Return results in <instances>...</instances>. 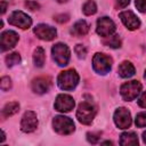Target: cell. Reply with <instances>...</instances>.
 I'll return each instance as SVG.
<instances>
[{"mask_svg": "<svg viewBox=\"0 0 146 146\" xmlns=\"http://www.w3.org/2000/svg\"><path fill=\"white\" fill-rule=\"evenodd\" d=\"M119 17L121 19V22L123 23V25L130 30V31H135L140 26V21L139 18L131 11V10H124L121 11L119 14Z\"/></svg>", "mask_w": 146, "mask_h": 146, "instance_id": "4fadbf2b", "label": "cell"}, {"mask_svg": "<svg viewBox=\"0 0 146 146\" xmlns=\"http://www.w3.org/2000/svg\"><path fill=\"white\" fill-rule=\"evenodd\" d=\"M143 140H144V143L146 144V131L143 132Z\"/></svg>", "mask_w": 146, "mask_h": 146, "instance_id": "836d02e7", "label": "cell"}, {"mask_svg": "<svg viewBox=\"0 0 146 146\" xmlns=\"http://www.w3.org/2000/svg\"><path fill=\"white\" fill-rule=\"evenodd\" d=\"M18 110H19V104H18L17 102L8 103V104L2 108V112H1L2 117H3V119L9 117V116H11V115L16 114V113L18 112Z\"/></svg>", "mask_w": 146, "mask_h": 146, "instance_id": "d6986e66", "label": "cell"}, {"mask_svg": "<svg viewBox=\"0 0 146 146\" xmlns=\"http://www.w3.org/2000/svg\"><path fill=\"white\" fill-rule=\"evenodd\" d=\"M52 128L59 135H71L75 130L74 122L64 115H57L52 120Z\"/></svg>", "mask_w": 146, "mask_h": 146, "instance_id": "5b68a950", "label": "cell"}, {"mask_svg": "<svg viewBox=\"0 0 146 146\" xmlns=\"http://www.w3.org/2000/svg\"><path fill=\"white\" fill-rule=\"evenodd\" d=\"M135 123L138 128H144L146 127V112H140L137 114Z\"/></svg>", "mask_w": 146, "mask_h": 146, "instance_id": "cb8c5ba5", "label": "cell"}, {"mask_svg": "<svg viewBox=\"0 0 146 146\" xmlns=\"http://www.w3.org/2000/svg\"><path fill=\"white\" fill-rule=\"evenodd\" d=\"M74 51L79 58H86L87 56V48L83 44H76L74 48Z\"/></svg>", "mask_w": 146, "mask_h": 146, "instance_id": "484cf974", "label": "cell"}, {"mask_svg": "<svg viewBox=\"0 0 146 146\" xmlns=\"http://www.w3.org/2000/svg\"><path fill=\"white\" fill-rule=\"evenodd\" d=\"M117 73L121 78H124V79H128V78H131L132 75H135V66L128 62V60H124L122 62L119 67H117Z\"/></svg>", "mask_w": 146, "mask_h": 146, "instance_id": "2e32d148", "label": "cell"}, {"mask_svg": "<svg viewBox=\"0 0 146 146\" xmlns=\"http://www.w3.org/2000/svg\"><path fill=\"white\" fill-rule=\"evenodd\" d=\"M96 107L91 102H82L76 110V119L82 124H90L96 115Z\"/></svg>", "mask_w": 146, "mask_h": 146, "instance_id": "7a4b0ae2", "label": "cell"}, {"mask_svg": "<svg viewBox=\"0 0 146 146\" xmlns=\"http://www.w3.org/2000/svg\"><path fill=\"white\" fill-rule=\"evenodd\" d=\"M121 43H122V41H121L120 36L116 35V34H113V35L107 36V38H104V40H103V44H105V46H107L110 48H120Z\"/></svg>", "mask_w": 146, "mask_h": 146, "instance_id": "44dd1931", "label": "cell"}, {"mask_svg": "<svg viewBox=\"0 0 146 146\" xmlns=\"http://www.w3.org/2000/svg\"><path fill=\"white\" fill-rule=\"evenodd\" d=\"M5 139H6V135H5V132L2 131V138H1V140H0V141H1V143H3V141H5Z\"/></svg>", "mask_w": 146, "mask_h": 146, "instance_id": "e575fe53", "label": "cell"}, {"mask_svg": "<svg viewBox=\"0 0 146 146\" xmlns=\"http://www.w3.org/2000/svg\"><path fill=\"white\" fill-rule=\"evenodd\" d=\"M138 105H139L140 107H143V108H146V91L143 92V95L139 97V99H138Z\"/></svg>", "mask_w": 146, "mask_h": 146, "instance_id": "4dcf8cb0", "label": "cell"}, {"mask_svg": "<svg viewBox=\"0 0 146 146\" xmlns=\"http://www.w3.org/2000/svg\"><path fill=\"white\" fill-rule=\"evenodd\" d=\"M55 21L58 22V23H65V22L68 21V15H66V14L57 15V16H55Z\"/></svg>", "mask_w": 146, "mask_h": 146, "instance_id": "f546056e", "label": "cell"}, {"mask_svg": "<svg viewBox=\"0 0 146 146\" xmlns=\"http://www.w3.org/2000/svg\"><path fill=\"white\" fill-rule=\"evenodd\" d=\"M99 137H100L99 133H95V132H88L87 133V139L91 144H97L99 140Z\"/></svg>", "mask_w": 146, "mask_h": 146, "instance_id": "4316f807", "label": "cell"}, {"mask_svg": "<svg viewBox=\"0 0 146 146\" xmlns=\"http://www.w3.org/2000/svg\"><path fill=\"white\" fill-rule=\"evenodd\" d=\"M8 23L14 26H17L22 30H26V29L31 27L32 19L27 14H25L21 10H15L10 14V16L8 18Z\"/></svg>", "mask_w": 146, "mask_h": 146, "instance_id": "52a82bcc", "label": "cell"}, {"mask_svg": "<svg viewBox=\"0 0 146 146\" xmlns=\"http://www.w3.org/2000/svg\"><path fill=\"white\" fill-rule=\"evenodd\" d=\"M33 32L39 39L44 40V41L54 40L56 38V35H57L56 29L50 26V25H47V24H38L33 29Z\"/></svg>", "mask_w": 146, "mask_h": 146, "instance_id": "7c38bea8", "label": "cell"}, {"mask_svg": "<svg viewBox=\"0 0 146 146\" xmlns=\"http://www.w3.org/2000/svg\"><path fill=\"white\" fill-rule=\"evenodd\" d=\"M5 60H6L7 66L8 67H11V66H15V65H17V64L21 63V56H19L18 52H11V54H9V55L6 56Z\"/></svg>", "mask_w": 146, "mask_h": 146, "instance_id": "603a6c76", "label": "cell"}, {"mask_svg": "<svg viewBox=\"0 0 146 146\" xmlns=\"http://www.w3.org/2000/svg\"><path fill=\"white\" fill-rule=\"evenodd\" d=\"M51 86V79L49 76H39L32 81V90L38 95L46 94Z\"/></svg>", "mask_w": 146, "mask_h": 146, "instance_id": "9a60e30c", "label": "cell"}, {"mask_svg": "<svg viewBox=\"0 0 146 146\" xmlns=\"http://www.w3.org/2000/svg\"><path fill=\"white\" fill-rule=\"evenodd\" d=\"M114 123L119 129H127L131 125V114L124 107H119L113 115Z\"/></svg>", "mask_w": 146, "mask_h": 146, "instance_id": "9c48e42d", "label": "cell"}, {"mask_svg": "<svg viewBox=\"0 0 146 146\" xmlns=\"http://www.w3.org/2000/svg\"><path fill=\"white\" fill-rule=\"evenodd\" d=\"M51 55H52V59L58 66H66L70 62L71 51L65 43L58 42L54 44V47L51 48Z\"/></svg>", "mask_w": 146, "mask_h": 146, "instance_id": "277c9868", "label": "cell"}, {"mask_svg": "<svg viewBox=\"0 0 146 146\" xmlns=\"http://www.w3.org/2000/svg\"><path fill=\"white\" fill-rule=\"evenodd\" d=\"M0 88L2 91H8L11 88V80L9 76H2L0 81Z\"/></svg>", "mask_w": 146, "mask_h": 146, "instance_id": "d4e9b609", "label": "cell"}, {"mask_svg": "<svg viewBox=\"0 0 146 146\" xmlns=\"http://www.w3.org/2000/svg\"><path fill=\"white\" fill-rule=\"evenodd\" d=\"M135 5L140 13L146 14V0H135Z\"/></svg>", "mask_w": 146, "mask_h": 146, "instance_id": "83f0119b", "label": "cell"}, {"mask_svg": "<svg viewBox=\"0 0 146 146\" xmlns=\"http://www.w3.org/2000/svg\"><path fill=\"white\" fill-rule=\"evenodd\" d=\"M130 3V0H116V8H125Z\"/></svg>", "mask_w": 146, "mask_h": 146, "instance_id": "1f68e13d", "label": "cell"}, {"mask_svg": "<svg viewBox=\"0 0 146 146\" xmlns=\"http://www.w3.org/2000/svg\"><path fill=\"white\" fill-rule=\"evenodd\" d=\"M82 11H83V14L87 15V16H91V15L96 14V11H97V6H96L95 1H94V0H88V1H86V2L83 3V6H82Z\"/></svg>", "mask_w": 146, "mask_h": 146, "instance_id": "7402d4cb", "label": "cell"}, {"mask_svg": "<svg viewBox=\"0 0 146 146\" xmlns=\"http://www.w3.org/2000/svg\"><path fill=\"white\" fill-rule=\"evenodd\" d=\"M57 1H58V2H60V3H63V2H66L67 0H57Z\"/></svg>", "mask_w": 146, "mask_h": 146, "instance_id": "d590c367", "label": "cell"}, {"mask_svg": "<svg viewBox=\"0 0 146 146\" xmlns=\"http://www.w3.org/2000/svg\"><path fill=\"white\" fill-rule=\"evenodd\" d=\"M46 60V56H44V50L41 47H38L34 52H33V63L36 67H42Z\"/></svg>", "mask_w": 146, "mask_h": 146, "instance_id": "ffe728a7", "label": "cell"}, {"mask_svg": "<svg viewBox=\"0 0 146 146\" xmlns=\"http://www.w3.org/2000/svg\"><path fill=\"white\" fill-rule=\"evenodd\" d=\"M96 32H97L98 35H100L103 38L111 36L115 32V24L110 17H106V16L100 17L97 21Z\"/></svg>", "mask_w": 146, "mask_h": 146, "instance_id": "ba28073f", "label": "cell"}, {"mask_svg": "<svg viewBox=\"0 0 146 146\" xmlns=\"http://www.w3.org/2000/svg\"><path fill=\"white\" fill-rule=\"evenodd\" d=\"M88 31H89V24L83 19H80V21L75 22V24L71 29V33L73 35H75V36L86 35L88 33Z\"/></svg>", "mask_w": 146, "mask_h": 146, "instance_id": "e0dca14e", "label": "cell"}, {"mask_svg": "<svg viewBox=\"0 0 146 146\" xmlns=\"http://www.w3.org/2000/svg\"><path fill=\"white\" fill-rule=\"evenodd\" d=\"M141 83L137 80H132L129 82H125L121 86L120 88V94L122 96V98L127 102H131L133 99L137 98V96L140 94L141 91Z\"/></svg>", "mask_w": 146, "mask_h": 146, "instance_id": "8992f818", "label": "cell"}, {"mask_svg": "<svg viewBox=\"0 0 146 146\" xmlns=\"http://www.w3.org/2000/svg\"><path fill=\"white\" fill-rule=\"evenodd\" d=\"M120 145L122 146H135L138 145V137L135 132H123L120 138Z\"/></svg>", "mask_w": 146, "mask_h": 146, "instance_id": "ac0fdd59", "label": "cell"}, {"mask_svg": "<svg viewBox=\"0 0 146 146\" xmlns=\"http://www.w3.org/2000/svg\"><path fill=\"white\" fill-rule=\"evenodd\" d=\"M25 5L30 10H38L40 8V5L36 1H27Z\"/></svg>", "mask_w": 146, "mask_h": 146, "instance_id": "f1b7e54d", "label": "cell"}, {"mask_svg": "<svg viewBox=\"0 0 146 146\" xmlns=\"http://www.w3.org/2000/svg\"><path fill=\"white\" fill-rule=\"evenodd\" d=\"M18 34L15 31H5L1 33V38H0V46H1V51H6L9 50L11 48H14L16 46V43L18 42Z\"/></svg>", "mask_w": 146, "mask_h": 146, "instance_id": "5bb4252c", "label": "cell"}, {"mask_svg": "<svg viewBox=\"0 0 146 146\" xmlns=\"http://www.w3.org/2000/svg\"><path fill=\"white\" fill-rule=\"evenodd\" d=\"M79 83V74L75 70H66L59 73L57 78V84L62 90L70 91L73 90Z\"/></svg>", "mask_w": 146, "mask_h": 146, "instance_id": "6da1fadb", "label": "cell"}, {"mask_svg": "<svg viewBox=\"0 0 146 146\" xmlns=\"http://www.w3.org/2000/svg\"><path fill=\"white\" fill-rule=\"evenodd\" d=\"M74 99L72 96L70 95H66V94H60L56 97V100H55V110L58 111V112H62V113H66V112H70L74 108Z\"/></svg>", "mask_w": 146, "mask_h": 146, "instance_id": "30bf717a", "label": "cell"}, {"mask_svg": "<svg viewBox=\"0 0 146 146\" xmlns=\"http://www.w3.org/2000/svg\"><path fill=\"white\" fill-rule=\"evenodd\" d=\"M112 58L103 52H97L92 58V68L97 74L100 75L107 74L112 68Z\"/></svg>", "mask_w": 146, "mask_h": 146, "instance_id": "3957f363", "label": "cell"}, {"mask_svg": "<svg viewBox=\"0 0 146 146\" xmlns=\"http://www.w3.org/2000/svg\"><path fill=\"white\" fill-rule=\"evenodd\" d=\"M38 127V117L33 111H27L24 113L21 121V130L23 132H33Z\"/></svg>", "mask_w": 146, "mask_h": 146, "instance_id": "8fae6325", "label": "cell"}, {"mask_svg": "<svg viewBox=\"0 0 146 146\" xmlns=\"http://www.w3.org/2000/svg\"><path fill=\"white\" fill-rule=\"evenodd\" d=\"M6 8H7V3H6V1H1V14H5Z\"/></svg>", "mask_w": 146, "mask_h": 146, "instance_id": "d6a6232c", "label": "cell"}, {"mask_svg": "<svg viewBox=\"0 0 146 146\" xmlns=\"http://www.w3.org/2000/svg\"><path fill=\"white\" fill-rule=\"evenodd\" d=\"M144 78H145V80H146V71H145V74H144Z\"/></svg>", "mask_w": 146, "mask_h": 146, "instance_id": "8d00e7d4", "label": "cell"}]
</instances>
